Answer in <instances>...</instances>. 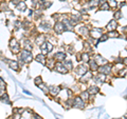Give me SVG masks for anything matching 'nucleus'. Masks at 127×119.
<instances>
[{
    "label": "nucleus",
    "instance_id": "34",
    "mask_svg": "<svg viewBox=\"0 0 127 119\" xmlns=\"http://www.w3.org/2000/svg\"><path fill=\"white\" fill-rule=\"evenodd\" d=\"M37 86H38V88H40V89H41V90H42V91H43V92H45L46 94H47L48 92H49V89H48L47 86H46L45 84H43V83H40V84H38Z\"/></svg>",
    "mask_w": 127,
    "mask_h": 119
},
{
    "label": "nucleus",
    "instance_id": "22",
    "mask_svg": "<svg viewBox=\"0 0 127 119\" xmlns=\"http://www.w3.org/2000/svg\"><path fill=\"white\" fill-rule=\"evenodd\" d=\"M59 91H61V88H59V86L51 85V86H50V89H49V92L52 94V95H55V96H56V95L59 93Z\"/></svg>",
    "mask_w": 127,
    "mask_h": 119
},
{
    "label": "nucleus",
    "instance_id": "3",
    "mask_svg": "<svg viewBox=\"0 0 127 119\" xmlns=\"http://www.w3.org/2000/svg\"><path fill=\"white\" fill-rule=\"evenodd\" d=\"M103 34H104L103 33V29H101V27H93V29L90 30V33H89L90 37L93 39H100V37Z\"/></svg>",
    "mask_w": 127,
    "mask_h": 119
},
{
    "label": "nucleus",
    "instance_id": "26",
    "mask_svg": "<svg viewBox=\"0 0 127 119\" xmlns=\"http://www.w3.org/2000/svg\"><path fill=\"white\" fill-rule=\"evenodd\" d=\"M36 61L42 63V64H45V63H46V57H45V55H42V54L37 55V56H36Z\"/></svg>",
    "mask_w": 127,
    "mask_h": 119
},
{
    "label": "nucleus",
    "instance_id": "40",
    "mask_svg": "<svg viewBox=\"0 0 127 119\" xmlns=\"http://www.w3.org/2000/svg\"><path fill=\"white\" fill-rule=\"evenodd\" d=\"M20 117H21L20 113H16V114L13 115V119H20Z\"/></svg>",
    "mask_w": 127,
    "mask_h": 119
},
{
    "label": "nucleus",
    "instance_id": "30",
    "mask_svg": "<svg viewBox=\"0 0 127 119\" xmlns=\"http://www.w3.org/2000/svg\"><path fill=\"white\" fill-rule=\"evenodd\" d=\"M17 9L19 10V11H25L26 9H27V5H26V3L25 2H19L18 4H17Z\"/></svg>",
    "mask_w": 127,
    "mask_h": 119
},
{
    "label": "nucleus",
    "instance_id": "17",
    "mask_svg": "<svg viewBox=\"0 0 127 119\" xmlns=\"http://www.w3.org/2000/svg\"><path fill=\"white\" fill-rule=\"evenodd\" d=\"M78 33L79 34H82V35H84V36H87V35H89V29L87 27L86 25H82L81 27L78 29Z\"/></svg>",
    "mask_w": 127,
    "mask_h": 119
},
{
    "label": "nucleus",
    "instance_id": "39",
    "mask_svg": "<svg viewBox=\"0 0 127 119\" xmlns=\"http://www.w3.org/2000/svg\"><path fill=\"white\" fill-rule=\"evenodd\" d=\"M1 11H7V6H6V3H1V6H0Z\"/></svg>",
    "mask_w": 127,
    "mask_h": 119
},
{
    "label": "nucleus",
    "instance_id": "47",
    "mask_svg": "<svg viewBox=\"0 0 127 119\" xmlns=\"http://www.w3.org/2000/svg\"><path fill=\"white\" fill-rule=\"evenodd\" d=\"M126 39H127V35H126Z\"/></svg>",
    "mask_w": 127,
    "mask_h": 119
},
{
    "label": "nucleus",
    "instance_id": "43",
    "mask_svg": "<svg viewBox=\"0 0 127 119\" xmlns=\"http://www.w3.org/2000/svg\"><path fill=\"white\" fill-rule=\"evenodd\" d=\"M3 94H4V93H3V91H2L1 89H0V96H2V95H3Z\"/></svg>",
    "mask_w": 127,
    "mask_h": 119
},
{
    "label": "nucleus",
    "instance_id": "14",
    "mask_svg": "<svg viewBox=\"0 0 127 119\" xmlns=\"http://www.w3.org/2000/svg\"><path fill=\"white\" fill-rule=\"evenodd\" d=\"M87 91H88V93L90 95H96L98 92H100V89H98L97 85H90Z\"/></svg>",
    "mask_w": 127,
    "mask_h": 119
},
{
    "label": "nucleus",
    "instance_id": "32",
    "mask_svg": "<svg viewBox=\"0 0 127 119\" xmlns=\"http://www.w3.org/2000/svg\"><path fill=\"white\" fill-rule=\"evenodd\" d=\"M1 101L5 102V103H10V99H9V96H7V94H3L1 96Z\"/></svg>",
    "mask_w": 127,
    "mask_h": 119
},
{
    "label": "nucleus",
    "instance_id": "36",
    "mask_svg": "<svg viewBox=\"0 0 127 119\" xmlns=\"http://www.w3.org/2000/svg\"><path fill=\"white\" fill-rule=\"evenodd\" d=\"M35 83H36V85H38V84H40V83H42V79H41L40 76H38V77L35 78Z\"/></svg>",
    "mask_w": 127,
    "mask_h": 119
},
{
    "label": "nucleus",
    "instance_id": "35",
    "mask_svg": "<svg viewBox=\"0 0 127 119\" xmlns=\"http://www.w3.org/2000/svg\"><path fill=\"white\" fill-rule=\"evenodd\" d=\"M25 47L27 51H31L32 50V45L29 43V41H25Z\"/></svg>",
    "mask_w": 127,
    "mask_h": 119
},
{
    "label": "nucleus",
    "instance_id": "20",
    "mask_svg": "<svg viewBox=\"0 0 127 119\" xmlns=\"http://www.w3.org/2000/svg\"><path fill=\"white\" fill-rule=\"evenodd\" d=\"M123 17V14H122V11L120 9H117L116 11H114L113 13V19H116L117 21H119L120 19Z\"/></svg>",
    "mask_w": 127,
    "mask_h": 119
},
{
    "label": "nucleus",
    "instance_id": "44",
    "mask_svg": "<svg viewBox=\"0 0 127 119\" xmlns=\"http://www.w3.org/2000/svg\"><path fill=\"white\" fill-rule=\"evenodd\" d=\"M124 119H127V113L124 115Z\"/></svg>",
    "mask_w": 127,
    "mask_h": 119
},
{
    "label": "nucleus",
    "instance_id": "24",
    "mask_svg": "<svg viewBox=\"0 0 127 119\" xmlns=\"http://www.w3.org/2000/svg\"><path fill=\"white\" fill-rule=\"evenodd\" d=\"M127 74V66L124 65V67H121V69H119V72H118V75L120 77H125Z\"/></svg>",
    "mask_w": 127,
    "mask_h": 119
},
{
    "label": "nucleus",
    "instance_id": "18",
    "mask_svg": "<svg viewBox=\"0 0 127 119\" xmlns=\"http://www.w3.org/2000/svg\"><path fill=\"white\" fill-rule=\"evenodd\" d=\"M54 58L58 61H63V60H65V58H66V54H65V52H58L54 55Z\"/></svg>",
    "mask_w": 127,
    "mask_h": 119
},
{
    "label": "nucleus",
    "instance_id": "4",
    "mask_svg": "<svg viewBox=\"0 0 127 119\" xmlns=\"http://www.w3.org/2000/svg\"><path fill=\"white\" fill-rule=\"evenodd\" d=\"M19 59L20 61H23V62H30L32 60V54L27 50H23L21 51L20 55H19Z\"/></svg>",
    "mask_w": 127,
    "mask_h": 119
},
{
    "label": "nucleus",
    "instance_id": "7",
    "mask_svg": "<svg viewBox=\"0 0 127 119\" xmlns=\"http://www.w3.org/2000/svg\"><path fill=\"white\" fill-rule=\"evenodd\" d=\"M118 27H119V23L118 21L116 20V19H112V20H110L108 22V24L106 25V30L110 32V31H116L118 30Z\"/></svg>",
    "mask_w": 127,
    "mask_h": 119
},
{
    "label": "nucleus",
    "instance_id": "31",
    "mask_svg": "<svg viewBox=\"0 0 127 119\" xmlns=\"http://www.w3.org/2000/svg\"><path fill=\"white\" fill-rule=\"evenodd\" d=\"M40 29L45 30V31H49L50 30V24L48 22H43V23L40 24Z\"/></svg>",
    "mask_w": 127,
    "mask_h": 119
},
{
    "label": "nucleus",
    "instance_id": "28",
    "mask_svg": "<svg viewBox=\"0 0 127 119\" xmlns=\"http://www.w3.org/2000/svg\"><path fill=\"white\" fill-rule=\"evenodd\" d=\"M45 39H46L45 35H40V36H38V37L36 38V42H37V44H38V43H39V44H42L43 42H46V41H45Z\"/></svg>",
    "mask_w": 127,
    "mask_h": 119
},
{
    "label": "nucleus",
    "instance_id": "21",
    "mask_svg": "<svg viewBox=\"0 0 127 119\" xmlns=\"http://www.w3.org/2000/svg\"><path fill=\"white\" fill-rule=\"evenodd\" d=\"M81 60L83 62H88L90 60V54L88 52H84L81 54Z\"/></svg>",
    "mask_w": 127,
    "mask_h": 119
},
{
    "label": "nucleus",
    "instance_id": "25",
    "mask_svg": "<svg viewBox=\"0 0 127 119\" xmlns=\"http://www.w3.org/2000/svg\"><path fill=\"white\" fill-rule=\"evenodd\" d=\"M81 97L84 101H87V100H89V97H90V94L88 93V91H85V92H82L81 93Z\"/></svg>",
    "mask_w": 127,
    "mask_h": 119
},
{
    "label": "nucleus",
    "instance_id": "9",
    "mask_svg": "<svg viewBox=\"0 0 127 119\" xmlns=\"http://www.w3.org/2000/svg\"><path fill=\"white\" fill-rule=\"evenodd\" d=\"M75 72H76V74L78 75V76H83V75H85L87 72H88V67H87L85 64H81L78 65L76 67V70H75Z\"/></svg>",
    "mask_w": 127,
    "mask_h": 119
},
{
    "label": "nucleus",
    "instance_id": "41",
    "mask_svg": "<svg viewBox=\"0 0 127 119\" xmlns=\"http://www.w3.org/2000/svg\"><path fill=\"white\" fill-rule=\"evenodd\" d=\"M123 64L125 66H127V57L126 58H123Z\"/></svg>",
    "mask_w": 127,
    "mask_h": 119
},
{
    "label": "nucleus",
    "instance_id": "1",
    "mask_svg": "<svg viewBox=\"0 0 127 119\" xmlns=\"http://www.w3.org/2000/svg\"><path fill=\"white\" fill-rule=\"evenodd\" d=\"M72 106L75 109H79V110H84L86 108V101H84L83 99L77 96L75 97L72 100Z\"/></svg>",
    "mask_w": 127,
    "mask_h": 119
},
{
    "label": "nucleus",
    "instance_id": "27",
    "mask_svg": "<svg viewBox=\"0 0 127 119\" xmlns=\"http://www.w3.org/2000/svg\"><path fill=\"white\" fill-rule=\"evenodd\" d=\"M64 65H65L68 70H71L73 67V62L71 60H64Z\"/></svg>",
    "mask_w": 127,
    "mask_h": 119
},
{
    "label": "nucleus",
    "instance_id": "5",
    "mask_svg": "<svg viewBox=\"0 0 127 119\" xmlns=\"http://www.w3.org/2000/svg\"><path fill=\"white\" fill-rule=\"evenodd\" d=\"M92 79L95 81V83L102 84V83L106 82V80H107V75L102 74V73H98V72H97V74H96V75H93Z\"/></svg>",
    "mask_w": 127,
    "mask_h": 119
},
{
    "label": "nucleus",
    "instance_id": "12",
    "mask_svg": "<svg viewBox=\"0 0 127 119\" xmlns=\"http://www.w3.org/2000/svg\"><path fill=\"white\" fill-rule=\"evenodd\" d=\"M92 77H93L92 71H89V72H87L85 75H83V76L81 77V82H84V83L88 82L90 79H92Z\"/></svg>",
    "mask_w": 127,
    "mask_h": 119
},
{
    "label": "nucleus",
    "instance_id": "2",
    "mask_svg": "<svg viewBox=\"0 0 127 119\" xmlns=\"http://www.w3.org/2000/svg\"><path fill=\"white\" fill-rule=\"evenodd\" d=\"M97 72L102 73V74H105V75L108 76V75L111 74V72H112V64H110V63H106V64L100 65L98 66Z\"/></svg>",
    "mask_w": 127,
    "mask_h": 119
},
{
    "label": "nucleus",
    "instance_id": "33",
    "mask_svg": "<svg viewBox=\"0 0 127 119\" xmlns=\"http://www.w3.org/2000/svg\"><path fill=\"white\" fill-rule=\"evenodd\" d=\"M108 38H109V37H108V35H107V34H103L102 36L100 37V39H98V42H104V41H106Z\"/></svg>",
    "mask_w": 127,
    "mask_h": 119
},
{
    "label": "nucleus",
    "instance_id": "15",
    "mask_svg": "<svg viewBox=\"0 0 127 119\" xmlns=\"http://www.w3.org/2000/svg\"><path fill=\"white\" fill-rule=\"evenodd\" d=\"M94 59L96 60V62H97L98 65H103V64H106V63H108V61H107L104 57H102L101 55H96Z\"/></svg>",
    "mask_w": 127,
    "mask_h": 119
},
{
    "label": "nucleus",
    "instance_id": "8",
    "mask_svg": "<svg viewBox=\"0 0 127 119\" xmlns=\"http://www.w3.org/2000/svg\"><path fill=\"white\" fill-rule=\"evenodd\" d=\"M55 70L61 74H67L69 72V70L67 69V67L64 65V63H62V62H57L56 64H55Z\"/></svg>",
    "mask_w": 127,
    "mask_h": 119
},
{
    "label": "nucleus",
    "instance_id": "42",
    "mask_svg": "<svg viewBox=\"0 0 127 119\" xmlns=\"http://www.w3.org/2000/svg\"><path fill=\"white\" fill-rule=\"evenodd\" d=\"M34 118H35V119H41L40 117L38 116V115H34Z\"/></svg>",
    "mask_w": 127,
    "mask_h": 119
},
{
    "label": "nucleus",
    "instance_id": "11",
    "mask_svg": "<svg viewBox=\"0 0 127 119\" xmlns=\"http://www.w3.org/2000/svg\"><path fill=\"white\" fill-rule=\"evenodd\" d=\"M54 31H55V33H57V34H62L64 31H66L64 23L63 22H56L54 25Z\"/></svg>",
    "mask_w": 127,
    "mask_h": 119
},
{
    "label": "nucleus",
    "instance_id": "13",
    "mask_svg": "<svg viewBox=\"0 0 127 119\" xmlns=\"http://www.w3.org/2000/svg\"><path fill=\"white\" fill-rule=\"evenodd\" d=\"M101 5V0H89L88 1V7L90 9H96Z\"/></svg>",
    "mask_w": 127,
    "mask_h": 119
},
{
    "label": "nucleus",
    "instance_id": "10",
    "mask_svg": "<svg viewBox=\"0 0 127 119\" xmlns=\"http://www.w3.org/2000/svg\"><path fill=\"white\" fill-rule=\"evenodd\" d=\"M88 65H89V69L90 71H92V72H94V71H97L98 70V65L96 60H95L94 58H90V60L88 61Z\"/></svg>",
    "mask_w": 127,
    "mask_h": 119
},
{
    "label": "nucleus",
    "instance_id": "19",
    "mask_svg": "<svg viewBox=\"0 0 127 119\" xmlns=\"http://www.w3.org/2000/svg\"><path fill=\"white\" fill-rule=\"evenodd\" d=\"M107 35H108L109 38H120L121 37V34L119 33L117 30L116 31H110V32H108Z\"/></svg>",
    "mask_w": 127,
    "mask_h": 119
},
{
    "label": "nucleus",
    "instance_id": "37",
    "mask_svg": "<svg viewBox=\"0 0 127 119\" xmlns=\"http://www.w3.org/2000/svg\"><path fill=\"white\" fill-rule=\"evenodd\" d=\"M52 49H53V45L50 42H47V52H51Z\"/></svg>",
    "mask_w": 127,
    "mask_h": 119
},
{
    "label": "nucleus",
    "instance_id": "45",
    "mask_svg": "<svg viewBox=\"0 0 127 119\" xmlns=\"http://www.w3.org/2000/svg\"><path fill=\"white\" fill-rule=\"evenodd\" d=\"M114 119H121V118H114Z\"/></svg>",
    "mask_w": 127,
    "mask_h": 119
},
{
    "label": "nucleus",
    "instance_id": "38",
    "mask_svg": "<svg viewBox=\"0 0 127 119\" xmlns=\"http://www.w3.org/2000/svg\"><path fill=\"white\" fill-rule=\"evenodd\" d=\"M3 88H5V82L2 80L1 77H0V89H3Z\"/></svg>",
    "mask_w": 127,
    "mask_h": 119
},
{
    "label": "nucleus",
    "instance_id": "46",
    "mask_svg": "<svg viewBox=\"0 0 127 119\" xmlns=\"http://www.w3.org/2000/svg\"><path fill=\"white\" fill-rule=\"evenodd\" d=\"M62 1H66V0H62Z\"/></svg>",
    "mask_w": 127,
    "mask_h": 119
},
{
    "label": "nucleus",
    "instance_id": "23",
    "mask_svg": "<svg viewBox=\"0 0 127 119\" xmlns=\"http://www.w3.org/2000/svg\"><path fill=\"white\" fill-rule=\"evenodd\" d=\"M107 2H108V4H109V6H110V9H113V10L118 9L119 3H118L117 0H107Z\"/></svg>",
    "mask_w": 127,
    "mask_h": 119
},
{
    "label": "nucleus",
    "instance_id": "16",
    "mask_svg": "<svg viewBox=\"0 0 127 119\" xmlns=\"http://www.w3.org/2000/svg\"><path fill=\"white\" fill-rule=\"evenodd\" d=\"M110 6L106 0H101V5H100V11H109Z\"/></svg>",
    "mask_w": 127,
    "mask_h": 119
},
{
    "label": "nucleus",
    "instance_id": "29",
    "mask_svg": "<svg viewBox=\"0 0 127 119\" xmlns=\"http://www.w3.org/2000/svg\"><path fill=\"white\" fill-rule=\"evenodd\" d=\"M9 64H10V66L12 67V69L15 70V71H17V70H18V67H19L18 63L16 62V61H9Z\"/></svg>",
    "mask_w": 127,
    "mask_h": 119
},
{
    "label": "nucleus",
    "instance_id": "6",
    "mask_svg": "<svg viewBox=\"0 0 127 119\" xmlns=\"http://www.w3.org/2000/svg\"><path fill=\"white\" fill-rule=\"evenodd\" d=\"M10 47L14 54H17V53H19V51H20V46H19L18 42L16 41V39H14V38L10 40Z\"/></svg>",
    "mask_w": 127,
    "mask_h": 119
}]
</instances>
